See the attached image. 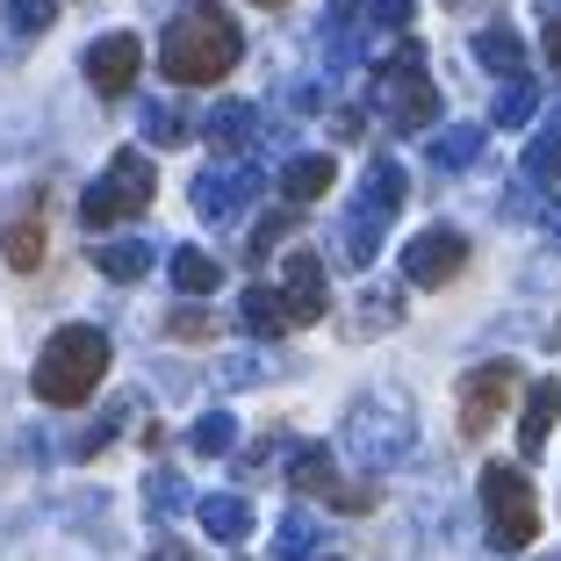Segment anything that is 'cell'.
<instances>
[{
	"label": "cell",
	"mask_w": 561,
	"mask_h": 561,
	"mask_svg": "<svg viewBox=\"0 0 561 561\" xmlns=\"http://www.w3.org/2000/svg\"><path fill=\"white\" fill-rule=\"evenodd\" d=\"M238 50H245V36H238V22L216 0H187L159 36V72L173 87H209L238 66Z\"/></svg>",
	"instance_id": "obj_1"
},
{
	"label": "cell",
	"mask_w": 561,
	"mask_h": 561,
	"mask_svg": "<svg viewBox=\"0 0 561 561\" xmlns=\"http://www.w3.org/2000/svg\"><path fill=\"white\" fill-rule=\"evenodd\" d=\"M101 375H108V331L94 324H66L50 331V346L36 353V397L58 403V411H72V403H87L101 389Z\"/></svg>",
	"instance_id": "obj_2"
},
{
	"label": "cell",
	"mask_w": 561,
	"mask_h": 561,
	"mask_svg": "<svg viewBox=\"0 0 561 561\" xmlns=\"http://www.w3.org/2000/svg\"><path fill=\"white\" fill-rule=\"evenodd\" d=\"M339 446H346L367 476H381V468H403L417 454V425H411V411H403L397 397H367V403H353V411H346Z\"/></svg>",
	"instance_id": "obj_3"
},
{
	"label": "cell",
	"mask_w": 561,
	"mask_h": 561,
	"mask_svg": "<svg viewBox=\"0 0 561 561\" xmlns=\"http://www.w3.org/2000/svg\"><path fill=\"white\" fill-rule=\"evenodd\" d=\"M375 101H381V116H389V130H403V137L432 130V116H439V87H432L425 50L417 44L389 50V58L375 66Z\"/></svg>",
	"instance_id": "obj_4"
},
{
	"label": "cell",
	"mask_w": 561,
	"mask_h": 561,
	"mask_svg": "<svg viewBox=\"0 0 561 561\" xmlns=\"http://www.w3.org/2000/svg\"><path fill=\"white\" fill-rule=\"evenodd\" d=\"M151 195H159V173H151L145 151H116V159L101 165V181L80 195V231H108L123 216H145Z\"/></svg>",
	"instance_id": "obj_5"
},
{
	"label": "cell",
	"mask_w": 561,
	"mask_h": 561,
	"mask_svg": "<svg viewBox=\"0 0 561 561\" xmlns=\"http://www.w3.org/2000/svg\"><path fill=\"white\" fill-rule=\"evenodd\" d=\"M403 209V165L397 159H375L367 165L360 195H353V216H346V260L353 266H375L381 238H389V224H397Z\"/></svg>",
	"instance_id": "obj_6"
},
{
	"label": "cell",
	"mask_w": 561,
	"mask_h": 561,
	"mask_svg": "<svg viewBox=\"0 0 561 561\" xmlns=\"http://www.w3.org/2000/svg\"><path fill=\"white\" fill-rule=\"evenodd\" d=\"M482 518H490V540L504 547V554L533 547V533H540V496H533L526 468H512V461L482 468Z\"/></svg>",
	"instance_id": "obj_7"
},
{
	"label": "cell",
	"mask_w": 561,
	"mask_h": 561,
	"mask_svg": "<svg viewBox=\"0 0 561 561\" xmlns=\"http://www.w3.org/2000/svg\"><path fill=\"white\" fill-rule=\"evenodd\" d=\"M260 202V165L252 159H216L195 173V209L202 224H238V216Z\"/></svg>",
	"instance_id": "obj_8"
},
{
	"label": "cell",
	"mask_w": 561,
	"mask_h": 561,
	"mask_svg": "<svg viewBox=\"0 0 561 561\" xmlns=\"http://www.w3.org/2000/svg\"><path fill=\"white\" fill-rule=\"evenodd\" d=\"M512 389H518V367H512V360L468 367V375H461V439H482V432H490L496 417H504Z\"/></svg>",
	"instance_id": "obj_9"
},
{
	"label": "cell",
	"mask_w": 561,
	"mask_h": 561,
	"mask_svg": "<svg viewBox=\"0 0 561 561\" xmlns=\"http://www.w3.org/2000/svg\"><path fill=\"white\" fill-rule=\"evenodd\" d=\"M137 66H145V44H137L130 30H108L87 44V87H94L101 101H123L137 87Z\"/></svg>",
	"instance_id": "obj_10"
},
{
	"label": "cell",
	"mask_w": 561,
	"mask_h": 561,
	"mask_svg": "<svg viewBox=\"0 0 561 561\" xmlns=\"http://www.w3.org/2000/svg\"><path fill=\"white\" fill-rule=\"evenodd\" d=\"M468 266V238L461 231H425L403 245V280L411 288H446V280Z\"/></svg>",
	"instance_id": "obj_11"
},
{
	"label": "cell",
	"mask_w": 561,
	"mask_h": 561,
	"mask_svg": "<svg viewBox=\"0 0 561 561\" xmlns=\"http://www.w3.org/2000/svg\"><path fill=\"white\" fill-rule=\"evenodd\" d=\"M280 317L288 324H317L324 317V302H331V288H324V266H317V252H296V260L280 266Z\"/></svg>",
	"instance_id": "obj_12"
},
{
	"label": "cell",
	"mask_w": 561,
	"mask_h": 561,
	"mask_svg": "<svg viewBox=\"0 0 561 561\" xmlns=\"http://www.w3.org/2000/svg\"><path fill=\"white\" fill-rule=\"evenodd\" d=\"M331 181H339V159H331V151H296V159L280 165V195L296 202H317V195H331Z\"/></svg>",
	"instance_id": "obj_13"
},
{
	"label": "cell",
	"mask_w": 561,
	"mask_h": 561,
	"mask_svg": "<svg viewBox=\"0 0 561 561\" xmlns=\"http://www.w3.org/2000/svg\"><path fill=\"white\" fill-rule=\"evenodd\" d=\"M554 417H561V381H533V389H526V417H518V446H526V461H540V454H547Z\"/></svg>",
	"instance_id": "obj_14"
},
{
	"label": "cell",
	"mask_w": 561,
	"mask_h": 561,
	"mask_svg": "<svg viewBox=\"0 0 561 561\" xmlns=\"http://www.w3.org/2000/svg\"><path fill=\"white\" fill-rule=\"evenodd\" d=\"M0 252H8L15 274H36V266H44V216L15 209V216H8V231H0Z\"/></svg>",
	"instance_id": "obj_15"
},
{
	"label": "cell",
	"mask_w": 561,
	"mask_h": 561,
	"mask_svg": "<svg viewBox=\"0 0 561 561\" xmlns=\"http://www.w3.org/2000/svg\"><path fill=\"white\" fill-rule=\"evenodd\" d=\"M252 130H260V108H252V101H216L209 116H202V137H209L216 151H238Z\"/></svg>",
	"instance_id": "obj_16"
},
{
	"label": "cell",
	"mask_w": 561,
	"mask_h": 561,
	"mask_svg": "<svg viewBox=\"0 0 561 561\" xmlns=\"http://www.w3.org/2000/svg\"><path fill=\"white\" fill-rule=\"evenodd\" d=\"M195 512H202V533H209V540H224V547H238V540L252 533V512H245V496H231V490L202 496Z\"/></svg>",
	"instance_id": "obj_17"
},
{
	"label": "cell",
	"mask_w": 561,
	"mask_h": 561,
	"mask_svg": "<svg viewBox=\"0 0 561 561\" xmlns=\"http://www.w3.org/2000/svg\"><path fill=\"white\" fill-rule=\"evenodd\" d=\"M476 66H482V72H496V80H518V72H526V44H518V30L490 22V30L476 36Z\"/></svg>",
	"instance_id": "obj_18"
},
{
	"label": "cell",
	"mask_w": 561,
	"mask_h": 561,
	"mask_svg": "<svg viewBox=\"0 0 561 561\" xmlns=\"http://www.w3.org/2000/svg\"><path fill=\"white\" fill-rule=\"evenodd\" d=\"M195 137V116H187V101H145V145L151 151H173Z\"/></svg>",
	"instance_id": "obj_19"
},
{
	"label": "cell",
	"mask_w": 561,
	"mask_h": 561,
	"mask_svg": "<svg viewBox=\"0 0 561 561\" xmlns=\"http://www.w3.org/2000/svg\"><path fill=\"white\" fill-rule=\"evenodd\" d=\"M482 145H490V130H482V123H454V130L432 137V165H439V173H468Z\"/></svg>",
	"instance_id": "obj_20"
},
{
	"label": "cell",
	"mask_w": 561,
	"mask_h": 561,
	"mask_svg": "<svg viewBox=\"0 0 561 561\" xmlns=\"http://www.w3.org/2000/svg\"><path fill=\"white\" fill-rule=\"evenodd\" d=\"M151 260H159V252H151V238H116V245L94 252V266H101L108 280H145Z\"/></svg>",
	"instance_id": "obj_21"
},
{
	"label": "cell",
	"mask_w": 561,
	"mask_h": 561,
	"mask_svg": "<svg viewBox=\"0 0 561 561\" xmlns=\"http://www.w3.org/2000/svg\"><path fill=\"white\" fill-rule=\"evenodd\" d=\"M165 266H173V288H181V296H209L216 280H224V266H216L202 245H181V252H173Z\"/></svg>",
	"instance_id": "obj_22"
},
{
	"label": "cell",
	"mask_w": 561,
	"mask_h": 561,
	"mask_svg": "<svg viewBox=\"0 0 561 561\" xmlns=\"http://www.w3.org/2000/svg\"><path fill=\"white\" fill-rule=\"evenodd\" d=\"M331 446H302L296 461H288V490L296 496H331Z\"/></svg>",
	"instance_id": "obj_23"
},
{
	"label": "cell",
	"mask_w": 561,
	"mask_h": 561,
	"mask_svg": "<svg viewBox=\"0 0 561 561\" xmlns=\"http://www.w3.org/2000/svg\"><path fill=\"white\" fill-rule=\"evenodd\" d=\"M533 108H540V87L518 72V80H504V94H496V116H490V123H496V130H526Z\"/></svg>",
	"instance_id": "obj_24"
},
{
	"label": "cell",
	"mask_w": 561,
	"mask_h": 561,
	"mask_svg": "<svg viewBox=\"0 0 561 561\" xmlns=\"http://www.w3.org/2000/svg\"><path fill=\"white\" fill-rule=\"evenodd\" d=\"M145 512L151 518H181V512H195V496H187V482L173 476V468H159V476H145Z\"/></svg>",
	"instance_id": "obj_25"
},
{
	"label": "cell",
	"mask_w": 561,
	"mask_h": 561,
	"mask_svg": "<svg viewBox=\"0 0 561 561\" xmlns=\"http://www.w3.org/2000/svg\"><path fill=\"white\" fill-rule=\"evenodd\" d=\"M526 187H547V195L561 187V130H540L526 145Z\"/></svg>",
	"instance_id": "obj_26"
},
{
	"label": "cell",
	"mask_w": 561,
	"mask_h": 561,
	"mask_svg": "<svg viewBox=\"0 0 561 561\" xmlns=\"http://www.w3.org/2000/svg\"><path fill=\"white\" fill-rule=\"evenodd\" d=\"M187 446H195V454H209V461H216V454H231V446H238V417L231 411H202L195 432H187Z\"/></svg>",
	"instance_id": "obj_27"
},
{
	"label": "cell",
	"mask_w": 561,
	"mask_h": 561,
	"mask_svg": "<svg viewBox=\"0 0 561 561\" xmlns=\"http://www.w3.org/2000/svg\"><path fill=\"white\" fill-rule=\"evenodd\" d=\"M238 317L252 324V339H280V331H288V317H280V296H274V288H245Z\"/></svg>",
	"instance_id": "obj_28"
},
{
	"label": "cell",
	"mask_w": 561,
	"mask_h": 561,
	"mask_svg": "<svg viewBox=\"0 0 561 561\" xmlns=\"http://www.w3.org/2000/svg\"><path fill=\"white\" fill-rule=\"evenodd\" d=\"M310 547H317V518L288 512L280 518V540H274V561H310Z\"/></svg>",
	"instance_id": "obj_29"
},
{
	"label": "cell",
	"mask_w": 561,
	"mask_h": 561,
	"mask_svg": "<svg viewBox=\"0 0 561 561\" xmlns=\"http://www.w3.org/2000/svg\"><path fill=\"white\" fill-rule=\"evenodd\" d=\"M296 224H302V216H296V202H288V209H280V216H266L260 231H252V238H245V260H252V266H260V260H266V252H274V245H280V238L296 231Z\"/></svg>",
	"instance_id": "obj_30"
},
{
	"label": "cell",
	"mask_w": 561,
	"mask_h": 561,
	"mask_svg": "<svg viewBox=\"0 0 561 561\" xmlns=\"http://www.w3.org/2000/svg\"><path fill=\"white\" fill-rule=\"evenodd\" d=\"M50 15H58V0H8V30L15 36H44Z\"/></svg>",
	"instance_id": "obj_31"
},
{
	"label": "cell",
	"mask_w": 561,
	"mask_h": 561,
	"mask_svg": "<svg viewBox=\"0 0 561 561\" xmlns=\"http://www.w3.org/2000/svg\"><path fill=\"white\" fill-rule=\"evenodd\" d=\"M411 15H417V0H367V36H375V30L403 36V30H411Z\"/></svg>",
	"instance_id": "obj_32"
},
{
	"label": "cell",
	"mask_w": 561,
	"mask_h": 561,
	"mask_svg": "<svg viewBox=\"0 0 561 561\" xmlns=\"http://www.w3.org/2000/svg\"><path fill=\"white\" fill-rule=\"evenodd\" d=\"M397 317H403V302L389 296V288H381V296L367 288V296H360V310H353V324H360V331H375V324H397Z\"/></svg>",
	"instance_id": "obj_33"
},
{
	"label": "cell",
	"mask_w": 561,
	"mask_h": 561,
	"mask_svg": "<svg viewBox=\"0 0 561 561\" xmlns=\"http://www.w3.org/2000/svg\"><path fill=\"white\" fill-rule=\"evenodd\" d=\"M165 331H173V339H187V346H195V339H209V310H195V302H181V310H173V317H165Z\"/></svg>",
	"instance_id": "obj_34"
},
{
	"label": "cell",
	"mask_w": 561,
	"mask_h": 561,
	"mask_svg": "<svg viewBox=\"0 0 561 561\" xmlns=\"http://www.w3.org/2000/svg\"><path fill=\"white\" fill-rule=\"evenodd\" d=\"M324 504H339V512H353V518H360V512H375V482H331V496H324Z\"/></svg>",
	"instance_id": "obj_35"
},
{
	"label": "cell",
	"mask_w": 561,
	"mask_h": 561,
	"mask_svg": "<svg viewBox=\"0 0 561 561\" xmlns=\"http://www.w3.org/2000/svg\"><path fill=\"white\" fill-rule=\"evenodd\" d=\"M547 66L561 72V8H547Z\"/></svg>",
	"instance_id": "obj_36"
},
{
	"label": "cell",
	"mask_w": 561,
	"mask_h": 561,
	"mask_svg": "<svg viewBox=\"0 0 561 561\" xmlns=\"http://www.w3.org/2000/svg\"><path fill=\"white\" fill-rule=\"evenodd\" d=\"M145 561H195V554H187V547L181 540H159V547H151V554Z\"/></svg>",
	"instance_id": "obj_37"
},
{
	"label": "cell",
	"mask_w": 561,
	"mask_h": 561,
	"mask_svg": "<svg viewBox=\"0 0 561 561\" xmlns=\"http://www.w3.org/2000/svg\"><path fill=\"white\" fill-rule=\"evenodd\" d=\"M353 8L360 0H331V30H353Z\"/></svg>",
	"instance_id": "obj_38"
},
{
	"label": "cell",
	"mask_w": 561,
	"mask_h": 561,
	"mask_svg": "<svg viewBox=\"0 0 561 561\" xmlns=\"http://www.w3.org/2000/svg\"><path fill=\"white\" fill-rule=\"evenodd\" d=\"M554 238H561V209H554Z\"/></svg>",
	"instance_id": "obj_39"
},
{
	"label": "cell",
	"mask_w": 561,
	"mask_h": 561,
	"mask_svg": "<svg viewBox=\"0 0 561 561\" xmlns=\"http://www.w3.org/2000/svg\"><path fill=\"white\" fill-rule=\"evenodd\" d=\"M446 8H468V0H446Z\"/></svg>",
	"instance_id": "obj_40"
},
{
	"label": "cell",
	"mask_w": 561,
	"mask_h": 561,
	"mask_svg": "<svg viewBox=\"0 0 561 561\" xmlns=\"http://www.w3.org/2000/svg\"><path fill=\"white\" fill-rule=\"evenodd\" d=\"M260 8H280V0H260Z\"/></svg>",
	"instance_id": "obj_41"
},
{
	"label": "cell",
	"mask_w": 561,
	"mask_h": 561,
	"mask_svg": "<svg viewBox=\"0 0 561 561\" xmlns=\"http://www.w3.org/2000/svg\"><path fill=\"white\" fill-rule=\"evenodd\" d=\"M554 130H561V123H554Z\"/></svg>",
	"instance_id": "obj_42"
},
{
	"label": "cell",
	"mask_w": 561,
	"mask_h": 561,
	"mask_svg": "<svg viewBox=\"0 0 561 561\" xmlns=\"http://www.w3.org/2000/svg\"><path fill=\"white\" fill-rule=\"evenodd\" d=\"M331 561H339V554H331Z\"/></svg>",
	"instance_id": "obj_43"
}]
</instances>
